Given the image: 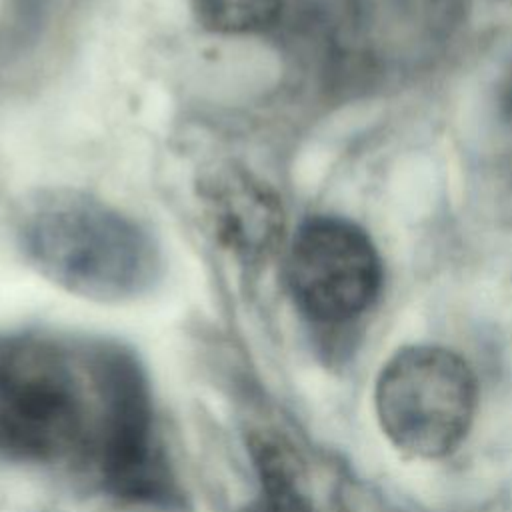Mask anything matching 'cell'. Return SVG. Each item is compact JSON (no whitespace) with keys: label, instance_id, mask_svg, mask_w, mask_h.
Returning a JSON list of instances; mask_svg holds the SVG:
<instances>
[{"label":"cell","instance_id":"cell-2","mask_svg":"<svg viewBox=\"0 0 512 512\" xmlns=\"http://www.w3.org/2000/svg\"><path fill=\"white\" fill-rule=\"evenodd\" d=\"M18 234L42 276L90 300L134 298L160 272L154 238L130 216L82 192L40 194L24 210Z\"/></svg>","mask_w":512,"mask_h":512},{"label":"cell","instance_id":"cell-1","mask_svg":"<svg viewBox=\"0 0 512 512\" xmlns=\"http://www.w3.org/2000/svg\"><path fill=\"white\" fill-rule=\"evenodd\" d=\"M0 450L80 460L128 496H152L164 482L142 372L106 344L0 338Z\"/></svg>","mask_w":512,"mask_h":512},{"label":"cell","instance_id":"cell-6","mask_svg":"<svg viewBox=\"0 0 512 512\" xmlns=\"http://www.w3.org/2000/svg\"><path fill=\"white\" fill-rule=\"evenodd\" d=\"M284 0H192L202 28L216 34H254L274 26Z\"/></svg>","mask_w":512,"mask_h":512},{"label":"cell","instance_id":"cell-7","mask_svg":"<svg viewBox=\"0 0 512 512\" xmlns=\"http://www.w3.org/2000/svg\"><path fill=\"white\" fill-rule=\"evenodd\" d=\"M500 110L506 122L512 126V66L504 76V82L500 86Z\"/></svg>","mask_w":512,"mask_h":512},{"label":"cell","instance_id":"cell-4","mask_svg":"<svg viewBox=\"0 0 512 512\" xmlns=\"http://www.w3.org/2000/svg\"><path fill=\"white\" fill-rule=\"evenodd\" d=\"M286 280L308 318L340 324L376 300L382 264L360 226L338 216H314L300 224L290 242Z\"/></svg>","mask_w":512,"mask_h":512},{"label":"cell","instance_id":"cell-3","mask_svg":"<svg viewBox=\"0 0 512 512\" xmlns=\"http://www.w3.org/2000/svg\"><path fill=\"white\" fill-rule=\"evenodd\" d=\"M478 402L472 368L442 346H408L380 370L374 404L388 440L412 458H442L468 434Z\"/></svg>","mask_w":512,"mask_h":512},{"label":"cell","instance_id":"cell-8","mask_svg":"<svg viewBox=\"0 0 512 512\" xmlns=\"http://www.w3.org/2000/svg\"><path fill=\"white\" fill-rule=\"evenodd\" d=\"M248 512H262V510H260V506H254V508H250Z\"/></svg>","mask_w":512,"mask_h":512},{"label":"cell","instance_id":"cell-5","mask_svg":"<svg viewBox=\"0 0 512 512\" xmlns=\"http://www.w3.org/2000/svg\"><path fill=\"white\" fill-rule=\"evenodd\" d=\"M216 240L246 264L270 258L284 236V208L276 192L244 168H216L200 184Z\"/></svg>","mask_w":512,"mask_h":512}]
</instances>
